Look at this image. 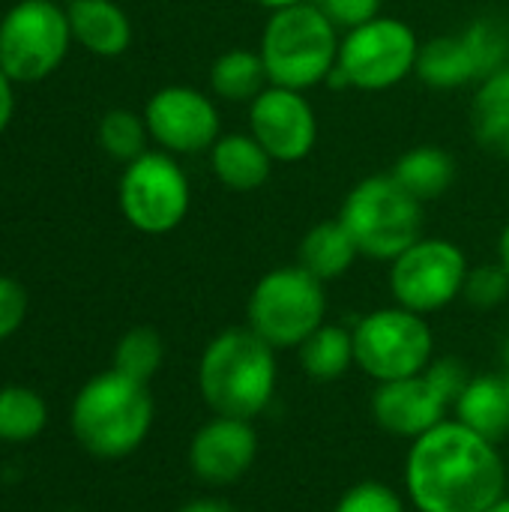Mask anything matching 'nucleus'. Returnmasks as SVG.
Wrapping results in <instances>:
<instances>
[{
    "instance_id": "f257e3e1",
    "label": "nucleus",
    "mask_w": 509,
    "mask_h": 512,
    "mask_svg": "<svg viewBox=\"0 0 509 512\" xmlns=\"http://www.w3.org/2000/svg\"><path fill=\"white\" fill-rule=\"evenodd\" d=\"M405 492L417 512H486L507 495L504 453L459 420H444L411 441Z\"/></svg>"
},
{
    "instance_id": "f03ea898",
    "label": "nucleus",
    "mask_w": 509,
    "mask_h": 512,
    "mask_svg": "<svg viewBox=\"0 0 509 512\" xmlns=\"http://www.w3.org/2000/svg\"><path fill=\"white\" fill-rule=\"evenodd\" d=\"M279 384L276 348L249 327L216 333L198 360V393L216 417L255 420Z\"/></svg>"
},
{
    "instance_id": "7ed1b4c3",
    "label": "nucleus",
    "mask_w": 509,
    "mask_h": 512,
    "mask_svg": "<svg viewBox=\"0 0 509 512\" xmlns=\"http://www.w3.org/2000/svg\"><path fill=\"white\" fill-rule=\"evenodd\" d=\"M72 435L99 459H123L135 453L153 429L150 387L108 369L90 378L72 402Z\"/></svg>"
},
{
    "instance_id": "20e7f679",
    "label": "nucleus",
    "mask_w": 509,
    "mask_h": 512,
    "mask_svg": "<svg viewBox=\"0 0 509 512\" xmlns=\"http://www.w3.org/2000/svg\"><path fill=\"white\" fill-rule=\"evenodd\" d=\"M339 45V27L318 3H303L270 12L258 54L267 66L270 84L306 93L333 78Z\"/></svg>"
},
{
    "instance_id": "39448f33",
    "label": "nucleus",
    "mask_w": 509,
    "mask_h": 512,
    "mask_svg": "<svg viewBox=\"0 0 509 512\" xmlns=\"http://www.w3.org/2000/svg\"><path fill=\"white\" fill-rule=\"evenodd\" d=\"M339 222L354 237L360 255L393 261L423 237V204L393 174H372L345 195Z\"/></svg>"
},
{
    "instance_id": "423d86ee",
    "label": "nucleus",
    "mask_w": 509,
    "mask_h": 512,
    "mask_svg": "<svg viewBox=\"0 0 509 512\" xmlns=\"http://www.w3.org/2000/svg\"><path fill=\"white\" fill-rule=\"evenodd\" d=\"M327 318V291L300 264L264 273L246 303V327L270 348H300Z\"/></svg>"
},
{
    "instance_id": "0eeeda50",
    "label": "nucleus",
    "mask_w": 509,
    "mask_h": 512,
    "mask_svg": "<svg viewBox=\"0 0 509 512\" xmlns=\"http://www.w3.org/2000/svg\"><path fill=\"white\" fill-rule=\"evenodd\" d=\"M354 360L375 381L423 375L435 360V333L426 315L405 306H384L363 315L354 327Z\"/></svg>"
},
{
    "instance_id": "6e6552de",
    "label": "nucleus",
    "mask_w": 509,
    "mask_h": 512,
    "mask_svg": "<svg viewBox=\"0 0 509 512\" xmlns=\"http://www.w3.org/2000/svg\"><path fill=\"white\" fill-rule=\"evenodd\" d=\"M420 39L402 18L378 15L345 30L333 78L357 90H387L417 69Z\"/></svg>"
},
{
    "instance_id": "1a4fd4ad",
    "label": "nucleus",
    "mask_w": 509,
    "mask_h": 512,
    "mask_svg": "<svg viewBox=\"0 0 509 512\" xmlns=\"http://www.w3.org/2000/svg\"><path fill=\"white\" fill-rule=\"evenodd\" d=\"M72 42L69 15L51 0H21L0 21V66L15 84L48 78Z\"/></svg>"
},
{
    "instance_id": "9d476101",
    "label": "nucleus",
    "mask_w": 509,
    "mask_h": 512,
    "mask_svg": "<svg viewBox=\"0 0 509 512\" xmlns=\"http://www.w3.org/2000/svg\"><path fill=\"white\" fill-rule=\"evenodd\" d=\"M509 63V24L504 18L483 15L462 33L438 36L420 45L417 78L435 90L480 84Z\"/></svg>"
},
{
    "instance_id": "9b49d317",
    "label": "nucleus",
    "mask_w": 509,
    "mask_h": 512,
    "mask_svg": "<svg viewBox=\"0 0 509 512\" xmlns=\"http://www.w3.org/2000/svg\"><path fill=\"white\" fill-rule=\"evenodd\" d=\"M468 270L465 252L453 240L420 237L390 261V291L396 306L432 315L462 297Z\"/></svg>"
},
{
    "instance_id": "f8f14e48",
    "label": "nucleus",
    "mask_w": 509,
    "mask_h": 512,
    "mask_svg": "<svg viewBox=\"0 0 509 512\" xmlns=\"http://www.w3.org/2000/svg\"><path fill=\"white\" fill-rule=\"evenodd\" d=\"M189 180L171 153H141L120 177V210L141 234H168L189 213Z\"/></svg>"
},
{
    "instance_id": "ddd939ff",
    "label": "nucleus",
    "mask_w": 509,
    "mask_h": 512,
    "mask_svg": "<svg viewBox=\"0 0 509 512\" xmlns=\"http://www.w3.org/2000/svg\"><path fill=\"white\" fill-rule=\"evenodd\" d=\"M144 120L150 138L165 153H204L222 135V120L213 96L186 84L156 90L144 108Z\"/></svg>"
},
{
    "instance_id": "4468645a",
    "label": "nucleus",
    "mask_w": 509,
    "mask_h": 512,
    "mask_svg": "<svg viewBox=\"0 0 509 512\" xmlns=\"http://www.w3.org/2000/svg\"><path fill=\"white\" fill-rule=\"evenodd\" d=\"M249 132L273 162H300L315 150L318 114L306 93L270 84L249 102Z\"/></svg>"
},
{
    "instance_id": "2eb2a0df",
    "label": "nucleus",
    "mask_w": 509,
    "mask_h": 512,
    "mask_svg": "<svg viewBox=\"0 0 509 512\" xmlns=\"http://www.w3.org/2000/svg\"><path fill=\"white\" fill-rule=\"evenodd\" d=\"M258 456V432L252 420H207L189 441V468L207 486H231L243 480Z\"/></svg>"
},
{
    "instance_id": "dca6fc26",
    "label": "nucleus",
    "mask_w": 509,
    "mask_h": 512,
    "mask_svg": "<svg viewBox=\"0 0 509 512\" xmlns=\"http://www.w3.org/2000/svg\"><path fill=\"white\" fill-rule=\"evenodd\" d=\"M450 414H453V402L441 393V387L426 372L414 378L378 384L372 393V417L393 438L417 441L420 435L450 420Z\"/></svg>"
},
{
    "instance_id": "f3484780",
    "label": "nucleus",
    "mask_w": 509,
    "mask_h": 512,
    "mask_svg": "<svg viewBox=\"0 0 509 512\" xmlns=\"http://www.w3.org/2000/svg\"><path fill=\"white\" fill-rule=\"evenodd\" d=\"M210 168L216 180L234 192H255L273 174L270 153L252 138V132H231L219 135L210 147Z\"/></svg>"
},
{
    "instance_id": "a211bd4d",
    "label": "nucleus",
    "mask_w": 509,
    "mask_h": 512,
    "mask_svg": "<svg viewBox=\"0 0 509 512\" xmlns=\"http://www.w3.org/2000/svg\"><path fill=\"white\" fill-rule=\"evenodd\" d=\"M66 15L72 39L99 57H117L132 42V24L111 0H72Z\"/></svg>"
},
{
    "instance_id": "6ab92c4d",
    "label": "nucleus",
    "mask_w": 509,
    "mask_h": 512,
    "mask_svg": "<svg viewBox=\"0 0 509 512\" xmlns=\"http://www.w3.org/2000/svg\"><path fill=\"white\" fill-rule=\"evenodd\" d=\"M453 420L501 444L509 435V393L501 375H471L453 405Z\"/></svg>"
},
{
    "instance_id": "aec40b11",
    "label": "nucleus",
    "mask_w": 509,
    "mask_h": 512,
    "mask_svg": "<svg viewBox=\"0 0 509 512\" xmlns=\"http://www.w3.org/2000/svg\"><path fill=\"white\" fill-rule=\"evenodd\" d=\"M357 258H360V249L354 237L348 234V228L339 222V216L312 225L303 234L300 252H297V264L321 282H333L345 276Z\"/></svg>"
},
{
    "instance_id": "412c9836",
    "label": "nucleus",
    "mask_w": 509,
    "mask_h": 512,
    "mask_svg": "<svg viewBox=\"0 0 509 512\" xmlns=\"http://www.w3.org/2000/svg\"><path fill=\"white\" fill-rule=\"evenodd\" d=\"M390 174L408 195H414L420 204H429L447 195L450 186L456 183V162L447 150L435 144H423L402 153Z\"/></svg>"
},
{
    "instance_id": "4be33fe9",
    "label": "nucleus",
    "mask_w": 509,
    "mask_h": 512,
    "mask_svg": "<svg viewBox=\"0 0 509 512\" xmlns=\"http://www.w3.org/2000/svg\"><path fill=\"white\" fill-rule=\"evenodd\" d=\"M300 369L306 372V378L330 384L348 375L351 366H357L354 360V333L342 324H321L300 348Z\"/></svg>"
},
{
    "instance_id": "5701e85b",
    "label": "nucleus",
    "mask_w": 509,
    "mask_h": 512,
    "mask_svg": "<svg viewBox=\"0 0 509 512\" xmlns=\"http://www.w3.org/2000/svg\"><path fill=\"white\" fill-rule=\"evenodd\" d=\"M471 123L486 150L509 159V63L480 81L471 105Z\"/></svg>"
},
{
    "instance_id": "b1692460",
    "label": "nucleus",
    "mask_w": 509,
    "mask_h": 512,
    "mask_svg": "<svg viewBox=\"0 0 509 512\" xmlns=\"http://www.w3.org/2000/svg\"><path fill=\"white\" fill-rule=\"evenodd\" d=\"M270 87L267 66L258 51L231 48L219 54L210 66V90L222 102H252Z\"/></svg>"
},
{
    "instance_id": "393cba45",
    "label": "nucleus",
    "mask_w": 509,
    "mask_h": 512,
    "mask_svg": "<svg viewBox=\"0 0 509 512\" xmlns=\"http://www.w3.org/2000/svg\"><path fill=\"white\" fill-rule=\"evenodd\" d=\"M48 423L45 399L30 387H3L0 390V441L24 444L33 441Z\"/></svg>"
},
{
    "instance_id": "a878e982",
    "label": "nucleus",
    "mask_w": 509,
    "mask_h": 512,
    "mask_svg": "<svg viewBox=\"0 0 509 512\" xmlns=\"http://www.w3.org/2000/svg\"><path fill=\"white\" fill-rule=\"evenodd\" d=\"M165 360V342L153 327H132L120 336L114 348V366L126 378H135L141 384H150V378L162 369Z\"/></svg>"
},
{
    "instance_id": "bb28decb",
    "label": "nucleus",
    "mask_w": 509,
    "mask_h": 512,
    "mask_svg": "<svg viewBox=\"0 0 509 512\" xmlns=\"http://www.w3.org/2000/svg\"><path fill=\"white\" fill-rule=\"evenodd\" d=\"M147 138H150L147 120L132 114V111L114 108L99 120V144H102V150L108 156L126 162V165L132 159H138L141 153H147Z\"/></svg>"
},
{
    "instance_id": "cd10ccee",
    "label": "nucleus",
    "mask_w": 509,
    "mask_h": 512,
    "mask_svg": "<svg viewBox=\"0 0 509 512\" xmlns=\"http://www.w3.org/2000/svg\"><path fill=\"white\" fill-rule=\"evenodd\" d=\"M462 300L471 309L480 312H492L498 306H504L509 300V270L495 261V264H483V267H471L465 276V288H462Z\"/></svg>"
},
{
    "instance_id": "c85d7f7f",
    "label": "nucleus",
    "mask_w": 509,
    "mask_h": 512,
    "mask_svg": "<svg viewBox=\"0 0 509 512\" xmlns=\"http://www.w3.org/2000/svg\"><path fill=\"white\" fill-rule=\"evenodd\" d=\"M333 512H408V507L393 486L378 480H363L336 501Z\"/></svg>"
},
{
    "instance_id": "c756f323",
    "label": "nucleus",
    "mask_w": 509,
    "mask_h": 512,
    "mask_svg": "<svg viewBox=\"0 0 509 512\" xmlns=\"http://www.w3.org/2000/svg\"><path fill=\"white\" fill-rule=\"evenodd\" d=\"M315 3L339 30H354L381 15V0H315Z\"/></svg>"
},
{
    "instance_id": "7c9ffc66",
    "label": "nucleus",
    "mask_w": 509,
    "mask_h": 512,
    "mask_svg": "<svg viewBox=\"0 0 509 512\" xmlns=\"http://www.w3.org/2000/svg\"><path fill=\"white\" fill-rule=\"evenodd\" d=\"M24 315H27V294H24V288L15 279L0 276V342L9 339L21 327Z\"/></svg>"
},
{
    "instance_id": "2f4dec72",
    "label": "nucleus",
    "mask_w": 509,
    "mask_h": 512,
    "mask_svg": "<svg viewBox=\"0 0 509 512\" xmlns=\"http://www.w3.org/2000/svg\"><path fill=\"white\" fill-rule=\"evenodd\" d=\"M426 375L441 387V393H444L453 405H456V399L462 396V390H465L468 381H471L468 366H465L462 360H456V357H435L432 366L426 369Z\"/></svg>"
},
{
    "instance_id": "473e14b6",
    "label": "nucleus",
    "mask_w": 509,
    "mask_h": 512,
    "mask_svg": "<svg viewBox=\"0 0 509 512\" xmlns=\"http://www.w3.org/2000/svg\"><path fill=\"white\" fill-rule=\"evenodd\" d=\"M12 78L3 72V66H0V132L9 126V120H12V114H15V93H12Z\"/></svg>"
},
{
    "instance_id": "72a5a7b5",
    "label": "nucleus",
    "mask_w": 509,
    "mask_h": 512,
    "mask_svg": "<svg viewBox=\"0 0 509 512\" xmlns=\"http://www.w3.org/2000/svg\"><path fill=\"white\" fill-rule=\"evenodd\" d=\"M177 512H237L231 504L225 501H216V498H198V501H189L186 507H180Z\"/></svg>"
},
{
    "instance_id": "f704fd0d",
    "label": "nucleus",
    "mask_w": 509,
    "mask_h": 512,
    "mask_svg": "<svg viewBox=\"0 0 509 512\" xmlns=\"http://www.w3.org/2000/svg\"><path fill=\"white\" fill-rule=\"evenodd\" d=\"M258 6L276 12V9H288V6H303V3H315V0H255Z\"/></svg>"
},
{
    "instance_id": "c9c22d12",
    "label": "nucleus",
    "mask_w": 509,
    "mask_h": 512,
    "mask_svg": "<svg viewBox=\"0 0 509 512\" xmlns=\"http://www.w3.org/2000/svg\"><path fill=\"white\" fill-rule=\"evenodd\" d=\"M498 261L509 270V222L507 228L501 231V240H498Z\"/></svg>"
},
{
    "instance_id": "e433bc0d",
    "label": "nucleus",
    "mask_w": 509,
    "mask_h": 512,
    "mask_svg": "<svg viewBox=\"0 0 509 512\" xmlns=\"http://www.w3.org/2000/svg\"><path fill=\"white\" fill-rule=\"evenodd\" d=\"M486 512H509V495L498 498V501H495V504H492V507H489Z\"/></svg>"
},
{
    "instance_id": "4c0bfd02",
    "label": "nucleus",
    "mask_w": 509,
    "mask_h": 512,
    "mask_svg": "<svg viewBox=\"0 0 509 512\" xmlns=\"http://www.w3.org/2000/svg\"><path fill=\"white\" fill-rule=\"evenodd\" d=\"M504 384H507V393H509V345H507V351H504Z\"/></svg>"
}]
</instances>
